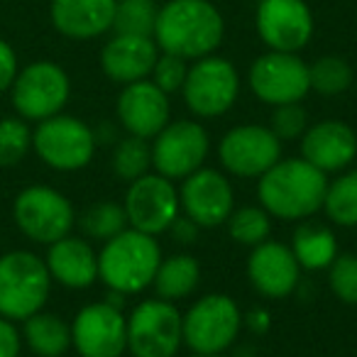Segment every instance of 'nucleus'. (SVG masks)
<instances>
[{
	"mask_svg": "<svg viewBox=\"0 0 357 357\" xmlns=\"http://www.w3.org/2000/svg\"><path fill=\"white\" fill-rule=\"evenodd\" d=\"M225 37L223 13L211 0H169L159 8L154 42L186 61L215 54Z\"/></svg>",
	"mask_w": 357,
	"mask_h": 357,
	"instance_id": "nucleus-1",
	"label": "nucleus"
},
{
	"mask_svg": "<svg viewBox=\"0 0 357 357\" xmlns=\"http://www.w3.org/2000/svg\"><path fill=\"white\" fill-rule=\"evenodd\" d=\"M328 174L308 164L303 157L279 159L259 176L257 199L269 215L284 220H306L323 208Z\"/></svg>",
	"mask_w": 357,
	"mask_h": 357,
	"instance_id": "nucleus-2",
	"label": "nucleus"
},
{
	"mask_svg": "<svg viewBox=\"0 0 357 357\" xmlns=\"http://www.w3.org/2000/svg\"><path fill=\"white\" fill-rule=\"evenodd\" d=\"M162 262V248L157 238L142 230L125 228L98 252V279L110 289L125 296L139 294L152 287L154 274Z\"/></svg>",
	"mask_w": 357,
	"mask_h": 357,
	"instance_id": "nucleus-3",
	"label": "nucleus"
},
{
	"mask_svg": "<svg viewBox=\"0 0 357 357\" xmlns=\"http://www.w3.org/2000/svg\"><path fill=\"white\" fill-rule=\"evenodd\" d=\"M52 277L45 259L30 250L0 255V316L25 321L42 311L52 294Z\"/></svg>",
	"mask_w": 357,
	"mask_h": 357,
	"instance_id": "nucleus-4",
	"label": "nucleus"
},
{
	"mask_svg": "<svg viewBox=\"0 0 357 357\" xmlns=\"http://www.w3.org/2000/svg\"><path fill=\"white\" fill-rule=\"evenodd\" d=\"M243 311L228 294H206L184 313V345L199 355H223L243 331Z\"/></svg>",
	"mask_w": 357,
	"mask_h": 357,
	"instance_id": "nucleus-5",
	"label": "nucleus"
},
{
	"mask_svg": "<svg viewBox=\"0 0 357 357\" xmlns=\"http://www.w3.org/2000/svg\"><path fill=\"white\" fill-rule=\"evenodd\" d=\"M71 96V79L56 61H32L17 71L10 86V100L17 118L27 123L59 115Z\"/></svg>",
	"mask_w": 357,
	"mask_h": 357,
	"instance_id": "nucleus-6",
	"label": "nucleus"
},
{
	"mask_svg": "<svg viewBox=\"0 0 357 357\" xmlns=\"http://www.w3.org/2000/svg\"><path fill=\"white\" fill-rule=\"evenodd\" d=\"M184 345V313L172 301L147 298L128 316V352L132 357H176Z\"/></svg>",
	"mask_w": 357,
	"mask_h": 357,
	"instance_id": "nucleus-7",
	"label": "nucleus"
},
{
	"mask_svg": "<svg viewBox=\"0 0 357 357\" xmlns=\"http://www.w3.org/2000/svg\"><path fill=\"white\" fill-rule=\"evenodd\" d=\"M96 132L74 115H52L32 130V149L54 172H79L96 154Z\"/></svg>",
	"mask_w": 357,
	"mask_h": 357,
	"instance_id": "nucleus-8",
	"label": "nucleus"
},
{
	"mask_svg": "<svg viewBox=\"0 0 357 357\" xmlns=\"http://www.w3.org/2000/svg\"><path fill=\"white\" fill-rule=\"evenodd\" d=\"M13 220L27 240L52 245L71 235V228L76 225V211L61 191L45 184H32L13 201Z\"/></svg>",
	"mask_w": 357,
	"mask_h": 357,
	"instance_id": "nucleus-9",
	"label": "nucleus"
},
{
	"mask_svg": "<svg viewBox=\"0 0 357 357\" xmlns=\"http://www.w3.org/2000/svg\"><path fill=\"white\" fill-rule=\"evenodd\" d=\"M184 100L199 118H220L240 96V74L225 56H201L189 66L184 81Z\"/></svg>",
	"mask_w": 357,
	"mask_h": 357,
	"instance_id": "nucleus-10",
	"label": "nucleus"
},
{
	"mask_svg": "<svg viewBox=\"0 0 357 357\" xmlns=\"http://www.w3.org/2000/svg\"><path fill=\"white\" fill-rule=\"evenodd\" d=\"M152 169L172 181H184L204 167L211 152V137L196 120L169 123L157 137H152Z\"/></svg>",
	"mask_w": 357,
	"mask_h": 357,
	"instance_id": "nucleus-11",
	"label": "nucleus"
},
{
	"mask_svg": "<svg viewBox=\"0 0 357 357\" xmlns=\"http://www.w3.org/2000/svg\"><path fill=\"white\" fill-rule=\"evenodd\" d=\"M250 91L267 105L301 103L311 93L308 64L291 52H264L248 71Z\"/></svg>",
	"mask_w": 357,
	"mask_h": 357,
	"instance_id": "nucleus-12",
	"label": "nucleus"
},
{
	"mask_svg": "<svg viewBox=\"0 0 357 357\" xmlns=\"http://www.w3.org/2000/svg\"><path fill=\"white\" fill-rule=\"evenodd\" d=\"M125 215L128 225L135 230H142L157 238L159 233H167L169 225L181 213L178 204V189L172 178L162 174H144V176L130 181L125 191Z\"/></svg>",
	"mask_w": 357,
	"mask_h": 357,
	"instance_id": "nucleus-13",
	"label": "nucleus"
},
{
	"mask_svg": "<svg viewBox=\"0 0 357 357\" xmlns=\"http://www.w3.org/2000/svg\"><path fill=\"white\" fill-rule=\"evenodd\" d=\"M71 347L81 357H123L128 352V318L108 301L84 306L71 321Z\"/></svg>",
	"mask_w": 357,
	"mask_h": 357,
	"instance_id": "nucleus-14",
	"label": "nucleus"
},
{
	"mask_svg": "<svg viewBox=\"0 0 357 357\" xmlns=\"http://www.w3.org/2000/svg\"><path fill=\"white\" fill-rule=\"evenodd\" d=\"M218 157L225 172L243 178H259L282 159V139L264 125H238L223 135Z\"/></svg>",
	"mask_w": 357,
	"mask_h": 357,
	"instance_id": "nucleus-15",
	"label": "nucleus"
},
{
	"mask_svg": "<svg viewBox=\"0 0 357 357\" xmlns=\"http://www.w3.org/2000/svg\"><path fill=\"white\" fill-rule=\"evenodd\" d=\"M255 30L267 50L298 54L311 42L316 22L306 0H259Z\"/></svg>",
	"mask_w": 357,
	"mask_h": 357,
	"instance_id": "nucleus-16",
	"label": "nucleus"
},
{
	"mask_svg": "<svg viewBox=\"0 0 357 357\" xmlns=\"http://www.w3.org/2000/svg\"><path fill=\"white\" fill-rule=\"evenodd\" d=\"M181 213L189 215L201 230L218 228L230 218L235 208V191L228 176L218 169L201 167L184 178L178 189Z\"/></svg>",
	"mask_w": 357,
	"mask_h": 357,
	"instance_id": "nucleus-17",
	"label": "nucleus"
},
{
	"mask_svg": "<svg viewBox=\"0 0 357 357\" xmlns=\"http://www.w3.org/2000/svg\"><path fill=\"white\" fill-rule=\"evenodd\" d=\"M115 113L128 135L152 139L169 125L172 105H169V96L159 86H154L149 79H142L123 86L115 100Z\"/></svg>",
	"mask_w": 357,
	"mask_h": 357,
	"instance_id": "nucleus-18",
	"label": "nucleus"
},
{
	"mask_svg": "<svg viewBox=\"0 0 357 357\" xmlns=\"http://www.w3.org/2000/svg\"><path fill=\"white\" fill-rule=\"evenodd\" d=\"M248 277L255 291L267 298H287L296 291L301 267L294 257L291 248L274 240H264L252 248L248 259Z\"/></svg>",
	"mask_w": 357,
	"mask_h": 357,
	"instance_id": "nucleus-19",
	"label": "nucleus"
},
{
	"mask_svg": "<svg viewBox=\"0 0 357 357\" xmlns=\"http://www.w3.org/2000/svg\"><path fill=\"white\" fill-rule=\"evenodd\" d=\"M301 157L323 174L345 172L357 159V132L342 120H321L301 135Z\"/></svg>",
	"mask_w": 357,
	"mask_h": 357,
	"instance_id": "nucleus-20",
	"label": "nucleus"
},
{
	"mask_svg": "<svg viewBox=\"0 0 357 357\" xmlns=\"http://www.w3.org/2000/svg\"><path fill=\"white\" fill-rule=\"evenodd\" d=\"M159 56V47L154 37L137 35H118L113 32L100 50V69L115 84H135V81L149 79L154 61Z\"/></svg>",
	"mask_w": 357,
	"mask_h": 357,
	"instance_id": "nucleus-21",
	"label": "nucleus"
},
{
	"mask_svg": "<svg viewBox=\"0 0 357 357\" xmlns=\"http://www.w3.org/2000/svg\"><path fill=\"white\" fill-rule=\"evenodd\" d=\"M118 0H52L50 20L66 40L86 42L113 30Z\"/></svg>",
	"mask_w": 357,
	"mask_h": 357,
	"instance_id": "nucleus-22",
	"label": "nucleus"
},
{
	"mask_svg": "<svg viewBox=\"0 0 357 357\" xmlns=\"http://www.w3.org/2000/svg\"><path fill=\"white\" fill-rule=\"evenodd\" d=\"M45 264L50 269L52 282L74 291L93 287V282L98 279V252L91 248V243L74 235L52 243Z\"/></svg>",
	"mask_w": 357,
	"mask_h": 357,
	"instance_id": "nucleus-23",
	"label": "nucleus"
},
{
	"mask_svg": "<svg viewBox=\"0 0 357 357\" xmlns=\"http://www.w3.org/2000/svg\"><path fill=\"white\" fill-rule=\"evenodd\" d=\"M22 345L37 357H61L71 347V323L45 308L22 321Z\"/></svg>",
	"mask_w": 357,
	"mask_h": 357,
	"instance_id": "nucleus-24",
	"label": "nucleus"
},
{
	"mask_svg": "<svg viewBox=\"0 0 357 357\" xmlns=\"http://www.w3.org/2000/svg\"><path fill=\"white\" fill-rule=\"evenodd\" d=\"M291 252L296 257L298 267L308 269V272H318V269H328L333 259L337 257V240L328 225L321 223H301L291 235Z\"/></svg>",
	"mask_w": 357,
	"mask_h": 357,
	"instance_id": "nucleus-25",
	"label": "nucleus"
},
{
	"mask_svg": "<svg viewBox=\"0 0 357 357\" xmlns=\"http://www.w3.org/2000/svg\"><path fill=\"white\" fill-rule=\"evenodd\" d=\"M201 282V264L194 255L189 252H178L162 257L159 269L154 274V291L164 301H178V298H186L199 289Z\"/></svg>",
	"mask_w": 357,
	"mask_h": 357,
	"instance_id": "nucleus-26",
	"label": "nucleus"
},
{
	"mask_svg": "<svg viewBox=\"0 0 357 357\" xmlns=\"http://www.w3.org/2000/svg\"><path fill=\"white\" fill-rule=\"evenodd\" d=\"M323 211L340 228H357V169L342 172L335 181H328Z\"/></svg>",
	"mask_w": 357,
	"mask_h": 357,
	"instance_id": "nucleus-27",
	"label": "nucleus"
},
{
	"mask_svg": "<svg viewBox=\"0 0 357 357\" xmlns=\"http://www.w3.org/2000/svg\"><path fill=\"white\" fill-rule=\"evenodd\" d=\"M76 223H79L81 233L86 238L100 240V243H108L110 238H115L125 228H130L123 204H118V201H96L93 206H89L79 215Z\"/></svg>",
	"mask_w": 357,
	"mask_h": 357,
	"instance_id": "nucleus-28",
	"label": "nucleus"
},
{
	"mask_svg": "<svg viewBox=\"0 0 357 357\" xmlns=\"http://www.w3.org/2000/svg\"><path fill=\"white\" fill-rule=\"evenodd\" d=\"M225 225H228L230 238L238 245H245V248H257V245H262L272 235V215L262 206L233 208Z\"/></svg>",
	"mask_w": 357,
	"mask_h": 357,
	"instance_id": "nucleus-29",
	"label": "nucleus"
},
{
	"mask_svg": "<svg viewBox=\"0 0 357 357\" xmlns=\"http://www.w3.org/2000/svg\"><path fill=\"white\" fill-rule=\"evenodd\" d=\"M308 79H311V91L321 96H340L352 86V66L342 56L326 54L308 64Z\"/></svg>",
	"mask_w": 357,
	"mask_h": 357,
	"instance_id": "nucleus-30",
	"label": "nucleus"
},
{
	"mask_svg": "<svg viewBox=\"0 0 357 357\" xmlns=\"http://www.w3.org/2000/svg\"><path fill=\"white\" fill-rule=\"evenodd\" d=\"M110 162H113L115 176L123 178V181H135V178L144 176L152 169V147H149V139L128 135V137L115 144Z\"/></svg>",
	"mask_w": 357,
	"mask_h": 357,
	"instance_id": "nucleus-31",
	"label": "nucleus"
},
{
	"mask_svg": "<svg viewBox=\"0 0 357 357\" xmlns=\"http://www.w3.org/2000/svg\"><path fill=\"white\" fill-rule=\"evenodd\" d=\"M159 8L154 0H118L113 17V32L118 35L154 37Z\"/></svg>",
	"mask_w": 357,
	"mask_h": 357,
	"instance_id": "nucleus-32",
	"label": "nucleus"
},
{
	"mask_svg": "<svg viewBox=\"0 0 357 357\" xmlns=\"http://www.w3.org/2000/svg\"><path fill=\"white\" fill-rule=\"evenodd\" d=\"M32 149V130L22 118H0V169L17 167Z\"/></svg>",
	"mask_w": 357,
	"mask_h": 357,
	"instance_id": "nucleus-33",
	"label": "nucleus"
},
{
	"mask_svg": "<svg viewBox=\"0 0 357 357\" xmlns=\"http://www.w3.org/2000/svg\"><path fill=\"white\" fill-rule=\"evenodd\" d=\"M328 284H331L333 296L347 306H357V255H337L328 267Z\"/></svg>",
	"mask_w": 357,
	"mask_h": 357,
	"instance_id": "nucleus-34",
	"label": "nucleus"
},
{
	"mask_svg": "<svg viewBox=\"0 0 357 357\" xmlns=\"http://www.w3.org/2000/svg\"><path fill=\"white\" fill-rule=\"evenodd\" d=\"M186 74H189V61L176 54H169V52H159L152 74H149V81L154 86H159L167 96H172L184 89Z\"/></svg>",
	"mask_w": 357,
	"mask_h": 357,
	"instance_id": "nucleus-35",
	"label": "nucleus"
},
{
	"mask_svg": "<svg viewBox=\"0 0 357 357\" xmlns=\"http://www.w3.org/2000/svg\"><path fill=\"white\" fill-rule=\"evenodd\" d=\"M308 128V115L301 108V103H284L274 105L272 120H269V130L277 135L279 139H298Z\"/></svg>",
	"mask_w": 357,
	"mask_h": 357,
	"instance_id": "nucleus-36",
	"label": "nucleus"
},
{
	"mask_svg": "<svg viewBox=\"0 0 357 357\" xmlns=\"http://www.w3.org/2000/svg\"><path fill=\"white\" fill-rule=\"evenodd\" d=\"M17 71H20V66H17L15 50H13L10 42H6L3 37H0V93L10 91Z\"/></svg>",
	"mask_w": 357,
	"mask_h": 357,
	"instance_id": "nucleus-37",
	"label": "nucleus"
},
{
	"mask_svg": "<svg viewBox=\"0 0 357 357\" xmlns=\"http://www.w3.org/2000/svg\"><path fill=\"white\" fill-rule=\"evenodd\" d=\"M22 333L17 331L15 321L0 316V357H20Z\"/></svg>",
	"mask_w": 357,
	"mask_h": 357,
	"instance_id": "nucleus-38",
	"label": "nucleus"
},
{
	"mask_svg": "<svg viewBox=\"0 0 357 357\" xmlns=\"http://www.w3.org/2000/svg\"><path fill=\"white\" fill-rule=\"evenodd\" d=\"M167 233L172 235V240H174L176 245H194L196 240H199L201 228L194 223V220L189 218V215L178 213V215H176V220H174V223L169 225Z\"/></svg>",
	"mask_w": 357,
	"mask_h": 357,
	"instance_id": "nucleus-39",
	"label": "nucleus"
},
{
	"mask_svg": "<svg viewBox=\"0 0 357 357\" xmlns=\"http://www.w3.org/2000/svg\"><path fill=\"white\" fill-rule=\"evenodd\" d=\"M243 326L250 328L255 335H262V333L269 331V311H264V308H255V311H250L248 316L243 318Z\"/></svg>",
	"mask_w": 357,
	"mask_h": 357,
	"instance_id": "nucleus-40",
	"label": "nucleus"
},
{
	"mask_svg": "<svg viewBox=\"0 0 357 357\" xmlns=\"http://www.w3.org/2000/svg\"><path fill=\"white\" fill-rule=\"evenodd\" d=\"M189 357H223V355H199V352H191Z\"/></svg>",
	"mask_w": 357,
	"mask_h": 357,
	"instance_id": "nucleus-41",
	"label": "nucleus"
}]
</instances>
